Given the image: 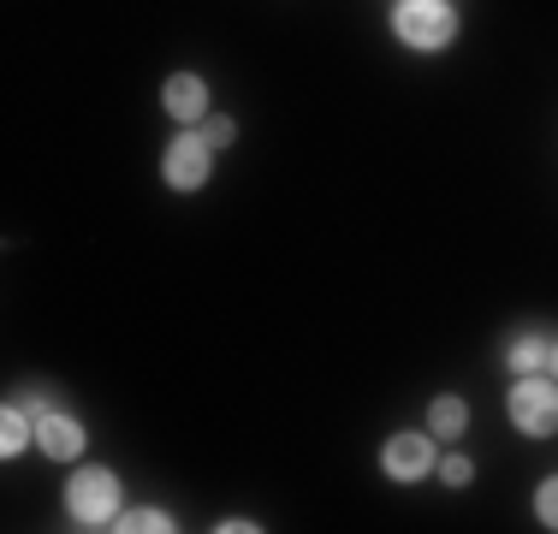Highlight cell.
Masks as SVG:
<instances>
[{"mask_svg":"<svg viewBox=\"0 0 558 534\" xmlns=\"http://www.w3.org/2000/svg\"><path fill=\"white\" fill-rule=\"evenodd\" d=\"M547 351H553L547 339H517V344H511V368H517V374H535V368H547Z\"/></svg>","mask_w":558,"mask_h":534,"instance_id":"30bf717a","label":"cell"},{"mask_svg":"<svg viewBox=\"0 0 558 534\" xmlns=\"http://www.w3.org/2000/svg\"><path fill=\"white\" fill-rule=\"evenodd\" d=\"M31 422L36 416H24V410H7V422H0V451H7V458H19V451L31 446Z\"/></svg>","mask_w":558,"mask_h":534,"instance_id":"9c48e42d","label":"cell"},{"mask_svg":"<svg viewBox=\"0 0 558 534\" xmlns=\"http://www.w3.org/2000/svg\"><path fill=\"white\" fill-rule=\"evenodd\" d=\"M161 172H167L172 191H203L208 184V137H172Z\"/></svg>","mask_w":558,"mask_h":534,"instance_id":"277c9868","label":"cell"},{"mask_svg":"<svg viewBox=\"0 0 558 534\" xmlns=\"http://www.w3.org/2000/svg\"><path fill=\"white\" fill-rule=\"evenodd\" d=\"M511 422L517 427H523V434H553V427H558V386L553 380H529V374H523V380H517L511 386Z\"/></svg>","mask_w":558,"mask_h":534,"instance_id":"7a4b0ae2","label":"cell"},{"mask_svg":"<svg viewBox=\"0 0 558 534\" xmlns=\"http://www.w3.org/2000/svg\"><path fill=\"white\" fill-rule=\"evenodd\" d=\"M428 427L440 439H458L463 427H470V404H463V398H434V404H428Z\"/></svg>","mask_w":558,"mask_h":534,"instance_id":"ba28073f","label":"cell"},{"mask_svg":"<svg viewBox=\"0 0 558 534\" xmlns=\"http://www.w3.org/2000/svg\"><path fill=\"white\" fill-rule=\"evenodd\" d=\"M161 101H167V113H172V119H203L208 84H203L196 72H172V77H167V89H161Z\"/></svg>","mask_w":558,"mask_h":534,"instance_id":"8992f818","label":"cell"},{"mask_svg":"<svg viewBox=\"0 0 558 534\" xmlns=\"http://www.w3.org/2000/svg\"><path fill=\"white\" fill-rule=\"evenodd\" d=\"M434 470V446L422 434H392L387 439V475L392 481H416Z\"/></svg>","mask_w":558,"mask_h":534,"instance_id":"5b68a950","label":"cell"},{"mask_svg":"<svg viewBox=\"0 0 558 534\" xmlns=\"http://www.w3.org/2000/svg\"><path fill=\"white\" fill-rule=\"evenodd\" d=\"M392 31L404 36L410 48L434 53V48H446L451 36H458V12H451L446 0H398V12H392Z\"/></svg>","mask_w":558,"mask_h":534,"instance_id":"6da1fadb","label":"cell"},{"mask_svg":"<svg viewBox=\"0 0 558 534\" xmlns=\"http://www.w3.org/2000/svg\"><path fill=\"white\" fill-rule=\"evenodd\" d=\"M36 439H43V451H48V458H60V463L84 451V427H77L72 416H48V410L36 416Z\"/></svg>","mask_w":558,"mask_h":534,"instance_id":"52a82bcc","label":"cell"},{"mask_svg":"<svg viewBox=\"0 0 558 534\" xmlns=\"http://www.w3.org/2000/svg\"><path fill=\"white\" fill-rule=\"evenodd\" d=\"M65 505H72L77 523L96 529L119 511V481L108 470H84V475H72V487H65Z\"/></svg>","mask_w":558,"mask_h":534,"instance_id":"3957f363","label":"cell"},{"mask_svg":"<svg viewBox=\"0 0 558 534\" xmlns=\"http://www.w3.org/2000/svg\"><path fill=\"white\" fill-rule=\"evenodd\" d=\"M440 475H446V487H470L475 463H470V458H446V470H440Z\"/></svg>","mask_w":558,"mask_h":534,"instance_id":"5bb4252c","label":"cell"},{"mask_svg":"<svg viewBox=\"0 0 558 534\" xmlns=\"http://www.w3.org/2000/svg\"><path fill=\"white\" fill-rule=\"evenodd\" d=\"M547 368H553V380H558V344H553V351H547Z\"/></svg>","mask_w":558,"mask_h":534,"instance_id":"9a60e30c","label":"cell"},{"mask_svg":"<svg viewBox=\"0 0 558 534\" xmlns=\"http://www.w3.org/2000/svg\"><path fill=\"white\" fill-rule=\"evenodd\" d=\"M113 529H125V534H167V511H155V505H143V511H131L125 523H113Z\"/></svg>","mask_w":558,"mask_h":534,"instance_id":"8fae6325","label":"cell"},{"mask_svg":"<svg viewBox=\"0 0 558 534\" xmlns=\"http://www.w3.org/2000/svg\"><path fill=\"white\" fill-rule=\"evenodd\" d=\"M203 137H208V149H226V143L238 137V125L232 119H203Z\"/></svg>","mask_w":558,"mask_h":534,"instance_id":"4fadbf2b","label":"cell"},{"mask_svg":"<svg viewBox=\"0 0 558 534\" xmlns=\"http://www.w3.org/2000/svg\"><path fill=\"white\" fill-rule=\"evenodd\" d=\"M535 511H541V523H547V529H558V475L535 493Z\"/></svg>","mask_w":558,"mask_h":534,"instance_id":"7c38bea8","label":"cell"}]
</instances>
